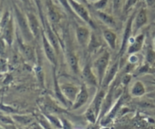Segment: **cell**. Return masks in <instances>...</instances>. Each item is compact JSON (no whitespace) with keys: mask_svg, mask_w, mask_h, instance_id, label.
I'll use <instances>...</instances> for the list:
<instances>
[{"mask_svg":"<svg viewBox=\"0 0 155 129\" xmlns=\"http://www.w3.org/2000/svg\"><path fill=\"white\" fill-rule=\"evenodd\" d=\"M27 18L33 37H34V39H39L40 37H42V31L41 30V27L37 18L35 16L34 14L31 13V12H28L27 14Z\"/></svg>","mask_w":155,"mask_h":129,"instance_id":"11","label":"cell"},{"mask_svg":"<svg viewBox=\"0 0 155 129\" xmlns=\"http://www.w3.org/2000/svg\"><path fill=\"white\" fill-rule=\"evenodd\" d=\"M47 8H48V15L50 21L52 23L58 22L59 20L58 15L57 12L55 11L50 0H47Z\"/></svg>","mask_w":155,"mask_h":129,"instance_id":"24","label":"cell"},{"mask_svg":"<svg viewBox=\"0 0 155 129\" xmlns=\"http://www.w3.org/2000/svg\"><path fill=\"white\" fill-rule=\"evenodd\" d=\"M89 1H92V2H93V1H95V0H89Z\"/></svg>","mask_w":155,"mask_h":129,"instance_id":"45","label":"cell"},{"mask_svg":"<svg viewBox=\"0 0 155 129\" xmlns=\"http://www.w3.org/2000/svg\"><path fill=\"white\" fill-rule=\"evenodd\" d=\"M81 76L85 84L92 87L99 86L98 78L92 69V67L89 63L86 64L82 69Z\"/></svg>","mask_w":155,"mask_h":129,"instance_id":"6","label":"cell"},{"mask_svg":"<svg viewBox=\"0 0 155 129\" xmlns=\"http://www.w3.org/2000/svg\"><path fill=\"white\" fill-rule=\"evenodd\" d=\"M68 1H69L72 9L77 14V15H79L83 21L88 23L89 25L94 27V24L91 19L89 12L86 9V8L83 5V3H80L79 2L75 1V0H68Z\"/></svg>","mask_w":155,"mask_h":129,"instance_id":"5","label":"cell"},{"mask_svg":"<svg viewBox=\"0 0 155 129\" xmlns=\"http://www.w3.org/2000/svg\"><path fill=\"white\" fill-rule=\"evenodd\" d=\"M18 129H25V128H21V127H20V128H18ZM27 129V128H26Z\"/></svg>","mask_w":155,"mask_h":129,"instance_id":"44","label":"cell"},{"mask_svg":"<svg viewBox=\"0 0 155 129\" xmlns=\"http://www.w3.org/2000/svg\"><path fill=\"white\" fill-rule=\"evenodd\" d=\"M130 78H131V77H130V76H129V74H126V75L124 76V77H123V79H122L123 83H124V84H125V85L127 84V83H128L129 82H130Z\"/></svg>","mask_w":155,"mask_h":129,"instance_id":"36","label":"cell"},{"mask_svg":"<svg viewBox=\"0 0 155 129\" xmlns=\"http://www.w3.org/2000/svg\"><path fill=\"white\" fill-rule=\"evenodd\" d=\"M146 93L145 87L144 83L140 80H137L133 84L130 90V93L133 97H140L145 95Z\"/></svg>","mask_w":155,"mask_h":129,"instance_id":"21","label":"cell"},{"mask_svg":"<svg viewBox=\"0 0 155 129\" xmlns=\"http://www.w3.org/2000/svg\"><path fill=\"white\" fill-rule=\"evenodd\" d=\"M96 13L98 18L104 24H106V25L110 27H115L117 26V23L115 21L114 18L112 16H110V15H108V14L105 13L104 12H101V11H97Z\"/></svg>","mask_w":155,"mask_h":129,"instance_id":"22","label":"cell"},{"mask_svg":"<svg viewBox=\"0 0 155 129\" xmlns=\"http://www.w3.org/2000/svg\"><path fill=\"white\" fill-rule=\"evenodd\" d=\"M145 40V36L144 34H139L136 37H133L130 39L128 47H127V53L130 55L136 54L138 52L140 51L142 49Z\"/></svg>","mask_w":155,"mask_h":129,"instance_id":"12","label":"cell"},{"mask_svg":"<svg viewBox=\"0 0 155 129\" xmlns=\"http://www.w3.org/2000/svg\"><path fill=\"white\" fill-rule=\"evenodd\" d=\"M7 65H6L5 61L3 60L2 59H0V71H6Z\"/></svg>","mask_w":155,"mask_h":129,"instance_id":"35","label":"cell"},{"mask_svg":"<svg viewBox=\"0 0 155 129\" xmlns=\"http://www.w3.org/2000/svg\"><path fill=\"white\" fill-rule=\"evenodd\" d=\"M0 129H5V128H2V127H0Z\"/></svg>","mask_w":155,"mask_h":129,"instance_id":"46","label":"cell"},{"mask_svg":"<svg viewBox=\"0 0 155 129\" xmlns=\"http://www.w3.org/2000/svg\"><path fill=\"white\" fill-rule=\"evenodd\" d=\"M2 19V6L1 5H0V21H1Z\"/></svg>","mask_w":155,"mask_h":129,"instance_id":"40","label":"cell"},{"mask_svg":"<svg viewBox=\"0 0 155 129\" xmlns=\"http://www.w3.org/2000/svg\"><path fill=\"white\" fill-rule=\"evenodd\" d=\"M35 2H36V5H37L38 8H39V10L41 12V7H40V0H34Z\"/></svg>","mask_w":155,"mask_h":129,"instance_id":"37","label":"cell"},{"mask_svg":"<svg viewBox=\"0 0 155 129\" xmlns=\"http://www.w3.org/2000/svg\"><path fill=\"white\" fill-rule=\"evenodd\" d=\"M2 39L0 38V56H2L5 53V41Z\"/></svg>","mask_w":155,"mask_h":129,"instance_id":"34","label":"cell"},{"mask_svg":"<svg viewBox=\"0 0 155 129\" xmlns=\"http://www.w3.org/2000/svg\"><path fill=\"white\" fill-rule=\"evenodd\" d=\"M152 101H153V103H154L155 104V96L154 97H152Z\"/></svg>","mask_w":155,"mask_h":129,"instance_id":"41","label":"cell"},{"mask_svg":"<svg viewBox=\"0 0 155 129\" xmlns=\"http://www.w3.org/2000/svg\"><path fill=\"white\" fill-rule=\"evenodd\" d=\"M41 38H42V47H43V51L44 53H45V57L51 62V65L56 66L58 61V54L54 47L52 46V45L48 41V38H47L46 35L45 33V31L42 32V37Z\"/></svg>","mask_w":155,"mask_h":129,"instance_id":"3","label":"cell"},{"mask_svg":"<svg viewBox=\"0 0 155 129\" xmlns=\"http://www.w3.org/2000/svg\"><path fill=\"white\" fill-rule=\"evenodd\" d=\"M147 14L145 9H142L140 12L137 14L136 18H135L134 24H133V33H136L141 27H143L147 22Z\"/></svg>","mask_w":155,"mask_h":129,"instance_id":"16","label":"cell"},{"mask_svg":"<svg viewBox=\"0 0 155 129\" xmlns=\"http://www.w3.org/2000/svg\"><path fill=\"white\" fill-rule=\"evenodd\" d=\"M119 61H117V62H115V63H114L113 65H110L108 68V69H107L105 75H104V79H103L102 83H101L100 87L107 90V88H108V87L110 85V83H111L112 82L114 81V80L115 77H116V75L117 74L118 71H119Z\"/></svg>","mask_w":155,"mask_h":129,"instance_id":"7","label":"cell"},{"mask_svg":"<svg viewBox=\"0 0 155 129\" xmlns=\"http://www.w3.org/2000/svg\"><path fill=\"white\" fill-rule=\"evenodd\" d=\"M61 120L62 123V129H74L71 121H68L67 118L62 117V118H61Z\"/></svg>","mask_w":155,"mask_h":129,"instance_id":"28","label":"cell"},{"mask_svg":"<svg viewBox=\"0 0 155 129\" xmlns=\"http://www.w3.org/2000/svg\"><path fill=\"white\" fill-rule=\"evenodd\" d=\"M0 122L3 124L4 125L5 124H12L15 123V121L13 120L12 117L8 116V115H4V114L0 113Z\"/></svg>","mask_w":155,"mask_h":129,"instance_id":"27","label":"cell"},{"mask_svg":"<svg viewBox=\"0 0 155 129\" xmlns=\"http://www.w3.org/2000/svg\"><path fill=\"white\" fill-rule=\"evenodd\" d=\"M75 1L79 2L80 3H83V4H86L87 3V0H75Z\"/></svg>","mask_w":155,"mask_h":129,"instance_id":"39","label":"cell"},{"mask_svg":"<svg viewBox=\"0 0 155 129\" xmlns=\"http://www.w3.org/2000/svg\"><path fill=\"white\" fill-rule=\"evenodd\" d=\"M107 0H99V1L96 2L94 4L95 8L97 9H103L106 5H107Z\"/></svg>","mask_w":155,"mask_h":129,"instance_id":"31","label":"cell"},{"mask_svg":"<svg viewBox=\"0 0 155 129\" xmlns=\"http://www.w3.org/2000/svg\"><path fill=\"white\" fill-rule=\"evenodd\" d=\"M12 118L15 122L26 127L36 120V117L31 115H14Z\"/></svg>","mask_w":155,"mask_h":129,"instance_id":"19","label":"cell"},{"mask_svg":"<svg viewBox=\"0 0 155 129\" xmlns=\"http://www.w3.org/2000/svg\"><path fill=\"white\" fill-rule=\"evenodd\" d=\"M136 1H137V0H127L125 7H124V10L125 11L129 10L130 8H132L135 4H136Z\"/></svg>","mask_w":155,"mask_h":129,"instance_id":"33","label":"cell"},{"mask_svg":"<svg viewBox=\"0 0 155 129\" xmlns=\"http://www.w3.org/2000/svg\"><path fill=\"white\" fill-rule=\"evenodd\" d=\"M123 0H113V10L115 13L119 12L122 5Z\"/></svg>","mask_w":155,"mask_h":129,"instance_id":"29","label":"cell"},{"mask_svg":"<svg viewBox=\"0 0 155 129\" xmlns=\"http://www.w3.org/2000/svg\"><path fill=\"white\" fill-rule=\"evenodd\" d=\"M42 113L45 115V116L46 117L47 119L50 121V123H51L53 126H54L56 128L62 129V123H61V120L60 118L56 116L54 114L44 113V112H42Z\"/></svg>","mask_w":155,"mask_h":129,"instance_id":"25","label":"cell"},{"mask_svg":"<svg viewBox=\"0 0 155 129\" xmlns=\"http://www.w3.org/2000/svg\"><path fill=\"white\" fill-rule=\"evenodd\" d=\"M59 2H61V4L63 5V7L65 9L67 10V12H68V13H73V9L72 8H71V5H70L69 3V1L68 0H58Z\"/></svg>","mask_w":155,"mask_h":129,"instance_id":"30","label":"cell"},{"mask_svg":"<svg viewBox=\"0 0 155 129\" xmlns=\"http://www.w3.org/2000/svg\"><path fill=\"white\" fill-rule=\"evenodd\" d=\"M15 13L18 26H19L20 30H21V35H22L23 39L24 40V42L30 43V42H31L33 40L34 37H33V33H32L31 30H30L28 21H27V18L24 17L22 12L16 6H15Z\"/></svg>","mask_w":155,"mask_h":129,"instance_id":"2","label":"cell"},{"mask_svg":"<svg viewBox=\"0 0 155 129\" xmlns=\"http://www.w3.org/2000/svg\"><path fill=\"white\" fill-rule=\"evenodd\" d=\"M89 94L86 84H85V83L82 84L80 88V91H79L75 100H74L72 106H71V109L73 110H76V109H80L81 107H83L89 100Z\"/></svg>","mask_w":155,"mask_h":129,"instance_id":"8","label":"cell"},{"mask_svg":"<svg viewBox=\"0 0 155 129\" xmlns=\"http://www.w3.org/2000/svg\"><path fill=\"white\" fill-rule=\"evenodd\" d=\"M21 1L24 3H27V0H21Z\"/></svg>","mask_w":155,"mask_h":129,"instance_id":"42","label":"cell"},{"mask_svg":"<svg viewBox=\"0 0 155 129\" xmlns=\"http://www.w3.org/2000/svg\"><path fill=\"white\" fill-rule=\"evenodd\" d=\"M2 77V74H0V78H1V77Z\"/></svg>","mask_w":155,"mask_h":129,"instance_id":"43","label":"cell"},{"mask_svg":"<svg viewBox=\"0 0 155 129\" xmlns=\"http://www.w3.org/2000/svg\"><path fill=\"white\" fill-rule=\"evenodd\" d=\"M67 62H68V66L70 69L72 71L74 74H78L80 72V68H79V60L77 56L72 52H69L67 54Z\"/></svg>","mask_w":155,"mask_h":129,"instance_id":"20","label":"cell"},{"mask_svg":"<svg viewBox=\"0 0 155 129\" xmlns=\"http://www.w3.org/2000/svg\"><path fill=\"white\" fill-rule=\"evenodd\" d=\"M106 93H106V89L101 87V89L97 92L95 98L93 99L92 103L89 106V107L95 112L98 118L100 116V114H101V107H102L103 102H104Z\"/></svg>","mask_w":155,"mask_h":129,"instance_id":"10","label":"cell"},{"mask_svg":"<svg viewBox=\"0 0 155 129\" xmlns=\"http://www.w3.org/2000/svg\"><path fill=\"white\" fill-rule=\"evenodd\" d=\"M59 86H60L61 90L63 95L72 106L73 103L80 91V87L71 83H59Z\"/></svg>","mask_w":155,"mask_h":129,"instance_id":"4","label":"cell"},{"mask_svg":"<svg viewBox=\"0 0 155 129\" xmlns=\"http://www.w3.org/2000/svg\"><path fill=\"white\" fill-rule=\"evenodd\" d=\"M85 117H86V120H87L89 122L92 123V124H95V122L98 120V116L96 115L95 112L91 109L90 107H88V109H86V112H85Z\"/></svg>","mask_w":155,"mask_h":129,"instance_id":"26","label":"cell"},{"mask_svg":"<svg viewBox=\"0 0 155 129\" xmlns=\"http://www.w3.org/2000/svg\"><path fill=\"white\" fill-rule=\"evenodd\" d=\"M20 46H21V50L25 59L29 62L33 63L36 59V53H35V49H33V47L24 41L23 42H21Z\"/></svg>","mask_w":155,"mask_h":129,"instance_id":"17","label":"cell"},{"mask_svg":"<svg viewBox=\"0 0 155 129\" xmlns=\"http://www.w3.org/2000/svg\"><path fill=\"white\" fill-rule=\"evenodd\" d=\"M27 129H44V128L42 127V126L39 124V121L36 119L33 122H32L30 125L27 126Z\"/></svg>","mask_w":155,"mask_h":129,"instance_id":"32","label":"cell"},{"mask_svg":"<svg viewBox=\"0 0 155 129\" xmlns=\"http://www.w3.org/2000/svg\"><path fill=\"white\" fill-rule=\"evenodd\" d=\"M35 117H36V119L39 121V124L42 126L44 129H58L50 123V121L47 119V118L43 113L37 114Z\"/></svg>","mask_w":155,"mask_h":129,"instance_id":"23","label":"cell"},{"mask_svg":"<svg viewBox=\"0 0 155 129\" xmlns=\"http://www.w3.org/2000/svg\"><path fill=\"white\" fill-rule=\"evenodd\" d=\"M132 34H133V17H131L128 20V22H127L125 30H124L120 46V56L124 55V53L127 51L130 39L132 37Z\"/></svg>","mask_w":155,"mask_h":129,"instance_id":"13","label":"cell"},{"mask_svg":"<svg viewBox=\"0 0 155 129\" xmlns=\"http://www.w3.org/2000/svg\"><path fill=\"white\" fill-rule=\"evenodd\" d=\"M109 62H110V53L105 51L101 56H98L92 64V69L98 78L99 87L101 86L104 75L108 69Z\"/></svg>","mask_w":155,"mask_h":129,"instance_id":"1","label":"cell"},{"mask_svg":"<svg viewBox=\"0 0 155 129\" xmlns=\"http://www.w3.org/2000/svg\"><path fill=\"white\" fill-rule=\"evenodd\" d=\"M45 35H46L47 38H48V41H49L50 43L52 45V46L54 47L56 53H57L58 56L59 50H60V43H59V40L58 39L56 34L54 33V32L53 31V30L50 27V26L48 25V24L46 25V31L45 32Z\"/></svg>","mask_w":155,"mask_h":129,"instance_id":"18","label":"cell"},{"mask_svg":"<svg viewBox=\"0 0 155 129\" xmlns=\"http://www.w3.org/2000/svg\"><path fill=\"white\" fill-rule=\"evenodd\" d=\"M103 37L110 49L114 50L116 49L117 43V36L115 32L110 29H105L103 30Z\"/></svg>","mask_w":155,"mask_h":129,"instance_id":"14","label":"cell"},{"mask_svg":"<svg viewBox=\"0 0 155 129\" xmlns=\"http://www.w3.org/2000/svg\"><path fill=\"white\" fill-rule=\"evenodd\" d=\"M91 34L90 31L89 29L84 26H79L77 29H76V37H77V40L80 46H81L83 48L88 47L89 42H90Z\"/></svg>","mask_w":155,"mask_h":129,"instance_id":"9","label":"cell"},{"mask_svg":"<svg viewBox=\"0 0 155 129\" xmlns=\"http://www.w3.org/2000/svg\"><path fill=\"white\" fill-rule=\"evenodd\" d=\"M147 3H148L149 5H152L155 2V0H146Z\"/></svg>","mask_w":155,"mask_h":129,"instance_id":"38","label":"cell"},{"mask_svg":"<svg viewBox=\"0 0 155 129\" xmlns=\"http://www.w3.org/2000/svg\"><path fill=\"white\" fill-rule=\"evenodd\" d=\"M2 32L3 39L5 41L6 43L10 46L12 45L14 40V24L12 18H11L10 21L6 24Z\"/></svg>","mask_w":155,"mask_h":129,"instance_id":"15","label":"cell"}]
</instances>
